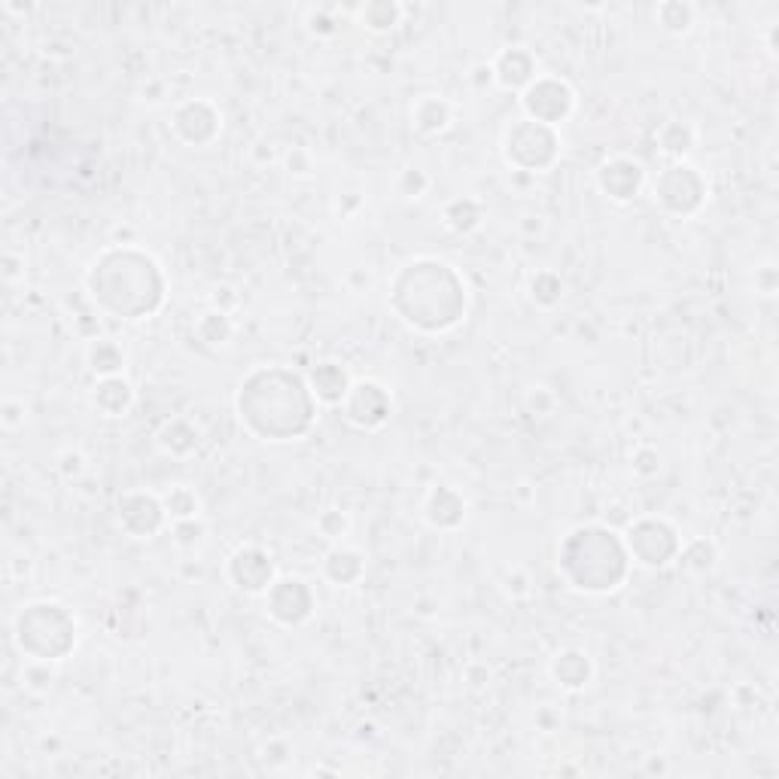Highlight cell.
<instances>
[{"label":"cell","instance_id":"3957f363","mask_svg":"<svg viewBox=\"0 0 779 779\" xmlns=\"http://www.w3.org/2000/svg\"><path fill=\"white\" fill-rule=\"evenodd\" d=\"M85 286L95 299V305L101 311H110V305L117 302V295L122 293V286L131 290L134 305H138V317H150L155 307L162 305L165 299V274L162 265L134 247H113L104 250L85 272Z\"/></svg>","mask_w":779,"mask_h":779},{"label":"cell","instance_id":"d6986e66","mask_svg":"<svg viewBox=\"0 0 779 779\" xmlns=\"http://www.w3.org/2000/svg\"><path fill=\"white\" fill-rule=\"evenodd\" d=\"M305 381L311 393H314L317 405H330V408H342L344 396H347V389L354 384L351 375H347V368L332 363V360L317 363V366L307 372Z\"/></svg>","mask_w":779,"mask_h":779},{"label":"cell","instance_id":"ba28073f","mask_svg":"<svg viewBox=\"0 0 779 779\" xmlns=\"http://www.w3.org/2000/svg\"><path fill=\"white\" fill-rule=\"evenodd\" d=\"M655 201L661 204L667 213L676 216H691L704 208L707 201V180L688 162H674L670 168H664L658 180L651 183Z\"/></svg>","mask_w":779,"mask_h":779},{"label":"cell","instance_id":"8d00e7d4","mask_svg":"<svg viewBox=\"0 0 779 779\" xmlns=\"http://www.w3.org/2000/svg\"><path fill=\"white\" fill-rule=\"evenodd\" d=\"M469 80H473L478 89H482V85L494 83V68H490V61H485V64H475L473 77H469Z\"/></svg>","mask_w":779,"mask_h":779},{"label":"cell","instance_id":"7402d4cb","mask_svg":"<svg viewBox=\"0 0 779 779\" xmlns=\"http://www.w3.org/2000/svg\"><path fill=\"white\" fill-rule=\"evenodd\" d=\"M454 122V107L448 98L442 95H424L412 104V125L426 138L445 134Z\"/></svg>","mask_w":779,"mask_h":779},{"label":"cell","instance_id":"7a4b0ae2","mask_svg":"<svg viewBox=\"0 0 779 779\" xmlns=\"http://www.w3.org/2000/svg\"><path fill=\"white\" fill-rule=\"evenodd\" d=\"M235 405L241 424L247 429L272 408L274 414L265 442H293V438L305 436L314 424V414H317V399L307 387V381L281 366L253 368L237 387Z\"/></svg>","mask_w":779,"mask_h":779},{"label":"cell","instance_id":"44dd1931","mask_svg":"<svg viewBox=\"0 0 779 779\" xmlns=\"http://www.w3.org/2000/svg\"><path fill=\"white\" fill-rule=\"evenodd\" d=\"M92 405L104 417H125L134 405V384L129 378H98L92 387Z\"/></svg>","mask_w":779,"mask_h":779},{"label":"cell","instance_id":"7c38bea8","mask_svg":"<svg viewBox=\"0 0 779 779\" xmlns=\"http://www.w3.org/2000/svg\"><path fill=\"white\" fill-rule=\"evenodd\" d=\"M225 579L232 581V588L241 590V594H265L272 588V581L277 579L274 576V560L272 555L260 548V545H241L232 552L229 564H225Z\"/></svg>","mask_w":779,"mask_h":779},{"label":"cell","instance_id":"4dcf8cb0","mask_svg":"<svg viewBox=\"0 0 779 779\" xmlns=\"http://www.w3.org/2000/svg\"><path fill=\"white\" fill-rule=\"evenodd\" d=\"M564 295V281L555 272H539L530 277V299L539 307H555Z\"/></svg>","mask_w":779,"mask_h":779},{"label":"cell","instance_id":"d4e9b609","mask_svg":"<svg viewBox=\"0 0 779 779\" xmlns=\"http://www.w3.org/2000/svg\"><path fill=\"white\" fill-rule=\"evenodd\" d=\"M442 220H445V225H448L454 235H473L485 223V204L463 195V199H454L445 204Z\"/></svg>","mask_w":779,"mask_h":779},{"label":"cell","instance_id":"f1b7e54d","mask_svg":"<svg viewBox=\"0 0 779 779\" xmlns=\"http://www.w3.org/2000/svg\"><path fill=\"white\" fill-rule=\"evenodd\" d=\"M402 19V7L393 3V0H375V3H366L360 10V24L368 28L372 34H387L393 31Z\"/></svg>","mask_w":779,"mask_h":779},{"label":"cell","instance_id":"8992f818","mask_svg":"<svg viewBox=\"0 0 779 779\" xmlns=\"http://www.w3.org/2000/svg\"><path fill=\"white\" fill-rule=\"evenodd\" d=\"M560 134L552 125L533 122V119H515L506 131H503V159L508 168L518 171H530V174H543L560 159Z\"/></svg>","mask_w":779,"mask_h":779},{"label":"cell","instance_id":"484cf974","mask_svg":"<svg viewBox=\"0 0 779 779\" xmlns=\"http://www.w3.org/2000/svg\"><path fill=\"white\" fill-rule=\"evenodd\" d=\"M195 335H199V342L204 344V347L220 351V347H229L232 338H235V323H232V317H229L225 311L213 307V311H204V314L195 320Z\"/></svg>","mask_w":779,"mask_h":779},{"label":"cell","instance_id":"83f0119b","mask_svg":"<svg viewBox=\"0 0 779 779\" xmlns=\"http://www.w3.org/2000/svg\"><path fill=\"white\" fill-rule=\"evenodd\" d=\"M162 506L168 512V520H192L201 515V499L190 485H174L162 494Z\"/></svg>","mask_w":779,"mask_h":779},{"label":"cell","instance_id":"d6a6232c","mask_svg":"<svg viewBox=\"0 0 779 779\" xmlns=\"http://www.w3.org/2000/svg\"><path fill=\"white\" fill-rule=\"evenodd\" d=\"M426 190H429V178H426L421 168H408V171H402L399 192L405 195V199H424Z\"/></svg>","mask_w":779,"mask_h":779},{"label":"cell","instance_id":"5b68a950","mask_svg":"<svg viewBox=\"0 0 779 779\" xmlns=\"http://www.w3.org/2000/svg\"><path fill=\"white\" fill-rule=\"evenodd\" d=\"M12 639L34 664L64 661L77 649V618L55 600L28 603L12 618Z\"/></svg>","mask_w":779,"mask_h":779},{"label":"cell","instance_id":"277c9868","mask_svg":"<svg viewBox=\"0 0 779 779\" xmlns=\"http://www.w3.org/2000/svg\"><path fill=\"white\" fill-rule=\"evenodd\" d=\"M557 555L588 557V564H576L560 573L569 588L585 590V594H609L621 588L634 564L627 555L625 539L603 524H581L576 530H569L567 539L557 545Z\"/></svg>","mask_w":779,"mask_h":779},{"label":"cell","instance_id":"836d02e7","mask_svg":"<svg viewBox=\"0 0 779 779\" xmlns=\"http://www.w3.org/2000/svg\"><path fill=\"white\" fill-rule=\"evenodd\" d=\"M630 469L639 478H651V475H658V469H661V454L655 448H637V454L630 457Z\"/></svg>","mask_w":779,"mask_h":779},{"label":"cell","instance_id":"4fadbf2b","mask_svg":"<svg viewBox=\"0 0 779 779\" xmlns=\"http://www.w3.org/2000/svg\"><path fill=\"white\" fill-rule=\"evenodd\" d=\"M119 527L129 533L131 539H153L155 533L165 527L168 512L162 506V496L146 490H129L119 496L117 503Z\"/></svg>","mask_w":779,"mask_h":779},{"label":"cell","instance_id":"cb8c5ba5","mask_svg":"<svg viewBox=\"0 0 779 779\" xmlns=\"http://www.w3.org/2000/svg\"><path fill=\"white\" fill-rule=\"evenodd\" d=\"M201 433L199 426L186 417H174L159 429V448L171 457H190L192 451H199Z\"/></svg>","mask_w":779,"mask_h":779},{"label":"cell","instance_id":"f546056e","mask_svg":"<svg viewBox=\"0 0 779 779\" xmlns=\"http://www.w3.org/2000/svg\"><path fill=\"white\" fill-rule=\"evenodd\" d=\"M655 19H658V24H661L667 34H688L691 24H695V7L670 0V3H661L655 10Z\"/></svg>","mask_w":779,"mask_h":779},{"label":"cell","instance_id":"9c48e42d","mask_svg":"<svg viewBox=\"0 0 779 779\" xmlns=\"http://www.w3.org/2000/svg\"><path fill=\"white\" fill-rule=\"evenodd\" d=\"M520 107L533 122H543V125H564L573 110H576V92L567 80L552 77V73H539L524 92H520Z\"/></svg>","mask_w":779,"mask_h":779},{"label":"cell","instance_id":"9a60e30c","mask_svg":"<svg viewBox=\"0 0 779 779\" xmlns=\"http://www.w3.org/2000/svg\"><path fill=\"white\" fill-rule=\"evenodd\" d=\"M597 186L603 195H609L618 204H627L646 186V168L630 155H613L597 168Z\"/></svg>","mask_w":779,"mask_h":779},{"label":"cell","instance_id":"4316f807","mask_svg":"<svg viewBox=\"0 0 779 779\" xmlns=\"http://www.w3.org/2000/svg\"><path fill=\"white\" fill-rule=\"evenodd\" d=\"M697 143V131L688 125V122H667L661 131H658V146H661L664 155H670L676 162H682L685 155L695 150Z\"/></svg>","mask_w":779,"mask_h":779},{"label":"cell","instance_id":"603a6c76","mask_svg":"<svg viewBox=\"0 0 779 779\" xmlns=\"http://www.w3.org/2000/svg\"><path fill=\"white\" fill-rule=\"evenodd\" d=\"M85 363H89L95 378H117V375L125 372L129 354L113 338H92L89 347H85Z\"/></svg>","mask_w":779,"mask_h":779},{"label":"cell","instance_id":"30bf717a","mask_svg":"<svg viewBox=\"0 0 779 779\" xmlns=\"http://www.w3.org/2000/svg\"><path fill=\"white\" fill-rule=\"evenodd\" d=\"M265 597V609L272 615L277 625L299 627L305 625L307 618L317 609V597L305 579L299 576H281L272 581V588L262 594Z\"/></svg>","mask_w":779,"mask_h":779},{"label":"cell","instance_id":"8fae6325","mask_svg":"<svg viewBox=\"0 0 779 779\" xmlns=\"http://www.w3.org/2000/svg\"><path fill=\"white\" fill-rule=\"evenodd\" d=\"M393 412V396L378 381H354L342 402V414L356 429H381Z\"/></svg>","mask_w":779,"mask_h":779},{"label":"cell","instance_id":"2e32d148","mask_svg":"<svg viewBox=\"0 0 779 779\" xmlns=\"http://www.w3.org/2000/svg\"><path fill=\"white\" fill-rule=\"evenodd\" d=\"M466 496L457 490L454 485H436L429 494L424 496V506L421 515L424 520L438 533H454L461 530L463 520H466Z\"/></svg>","mask_w":779,"mask_h":779},{"label":"cell","instance_id":"5bb4252c","mask_svg":"<svg viewBox=\"0 0 779 779\" xmlns=\"http://www.w3.org/2000/svg\"><path fill=\"white\" fill-rule=\"evenodd\" d=\"M174 134H178L180 141L190 143V146H204V143H211L216 134H220V129H223V117H220V110L211 104V101H204V98H192V101H186V104H180L178 110H174Z\"/></svg>","mask_w":779,"mask_h":779},{"label":"cell","instance_id":"e575fe53","mask_svg":"<svg viewBox=\"0 0 779 779\" xmlns=\"http://www.w3.org/2000/svg\"><path fill=\"white\" fill-rule=\"evenodd\" d=\"M323 12L326 10H311V16H307V28H311V34H317V37L338 34V22H335V19H326Z\"/></svg>","mask_w":779,"mask_h":779},{"label":"cell","instance_id":"ac0fdd59","mask_svg":"<svg viewBox=\"0 0 779 779\" xmlns=\"http://www.w3.org/2000/svg\"><path fill=\"white\" fill-rule=\"evenodd\" d=\"M320 573H323V579L332 581L335 588H351V585H356V581L366 576V557H363V552L354 548V545L335 543L330 552H326V557H323Z\"/></svg>","mask_w":779,"mask_h":779},{"label":"cell","instance_id":"1f68e13d","mask_svg":"<svg viewBox=\"0 0 779 779\" xmlns=\"http://www.w3.org/2000/svg\"><path fill=\"white\" fill-rule=\"evenodd\" d=\"M317 530L326 539H332V543H342L347 530H351V518L344 512H338V508H330V512H323L317 518Z\"/></svg>","mask_w":779,"mask_h":779},{"label":"cell","instance_id":"d590c367","mask_svg":"<svg viewBox=\"0 0 779 779\" xmlns=\"http://www.w3.org/2000/svg\"><path fill=\"white\" fill-rule=\"evenodd\" d=\"M59 469L64 478H77V475L85 469V457L83 454H77V451H64L59 461Z\"/></svg>","mask_w":779,"mask_h":779},{"label":"cell","instance_id":"e0dca14e","mask_svg":"<svg viewBox=\"0 0 779 779\" xmlns=\"http://www.w3.org/2000/svg\"><path fill=\"white\" fill-rule=\"evenodd\" d=\"M494 83L506 92H524L539 77V61L527 47L503 49L494 61Z\"/></svg>","mask_w":779,"mask_h":779},{"label":"cell","instance_id":"ffe728a7","mask_svg":"<svg viewBox=\"0 0 779 779\" xmlns=\"http://www.w3.org/2000/svg\"><path fill=\"white\" fill-rule=\"evenodd\" d=\"M548 674H552V679H555L564 691H581V688H588L590 679H594V661H590L588 651L564 649L552 658Z\"/></svg>","mask_w":779,"mask_h":779},{"label":"cell","instance_id":"52a82bcc","mask_svg":"<svg viewBox=\"0 0 779 779\" xmlns=\"http://www.w3.org/2000/svg\"><path fill=\"white\" fill-rule=\"evenodd\" d=\"M621 539L630 560L646 569H664L682 552V536L667 518H637Z\"/></svg>","mask_w":779,"mask_h":779},{"label":"cell","instance_id":"6da1fadb","mask_svg":"<svg viewBox=\"0 0 779 779\" xmlns=\"http://www.w3.org/2000/svg\"><path fill=\"white\" fill-rule=\"evenodd\" d=\"M389 302L402 323L429 335L454 330L469 311V293L461 272L448 262L429 256L402 265L399 274L393 277Z\"/></svg>","mask_w":779,"mask_h":779}]
</instances>
